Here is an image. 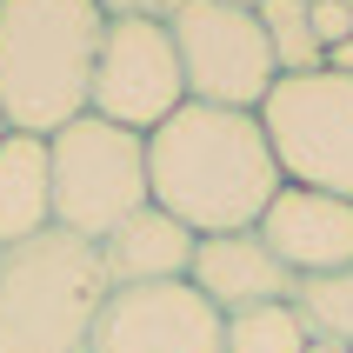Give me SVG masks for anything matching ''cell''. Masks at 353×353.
Masks as SVG:
<instances>
[{
    "label": "cell",
    "mask_w": 353,
    "mask_h": 353,
    "mask_svg": "<svg viewBox=\"0 0 353 353\" xmlns=\"http://www.w3.org/2000/svg\"><path fill=\"white\" fill-rule=\"evenodd\" d=\"M280 187L287 180H280V160L267 147L260 114L187 100L167 127L147 134V194L194 240L260 227V214L274 207Z\"/></svg>",
    "instance_id": "cell-1"
},
{
    "label": "cell",
    "mask_w": 353,
    "mask_h": 353,
    "mask_svg": "<svg viewBox=\"0 0 353 353\" xmlns=\"http://www.w3.org/2000/svg\"><path fill=\"white\" fill-rule=\"evenodd\" d=\"M100 34L94 0H0V114L14 134L54 140L94 107Z\"/></svg>",
    "instance_id": "cell-2"
},
{
    "label": "cell",
    "mask_w": 353,
    "mask_h": 353,
    "mask_svg": "<svg viewBox=\"0 0 353 353\" xmlns=\"http://www.w3.org/2000/svg\"><path fill=\"white\" fill-rule=\"evenodd\" d=\"M107 294L100 247L67 227L0 247V353H87Z\"/></svg>",
    "instance_id": "cell-3"
},
{
    "label": "cell",
    "mask_w": 353,
    "mask_h": 353,
    "mask_svg": "<svg viewBox=\"0 0 353 353\" xmlns=\"http://www.w3.org/2000/svg\"><path fill=\"white\" fill-rule=\"evenodd\" d=\"M47 167H54V227L80 240H107L114 227L154 207L147 194V140L114 127V120L80 114L74 127H60L47 140Z\"/></svg>",
    "instance_id": "cell-4"
},
{
    "label": "cell",
    "mask_w": 353,
    "mask_h": 353,
    "mask_svg": "<svg viewBox=\"0 0 353 353\" xmlns=\"http://www.w3.org/2000/svg\"><path fill=\"white\" fill-rule=\"evenodd\" d=\"M260 127L287 187L353 200V80L340 74H280L260 100Z\"/></svg>",
    "instance_id": "cell-5"
},
{
    "label": "cell",
    "mask_w": 353,
    "mask_h": 353,
    "mask_svg": "<svg viewBox=\"0 0 353 353\" xmlns=\"http://www.w3.org/2000/svg\"><path fill=\"white\" fill-rule=\"evenodd\" d=\"M167 34H174V54H180L187 100L260 114V100L274 94L280 67H274V47H267V27H260L254 7L180 0L174 14H167Z\"/></svg>",
    "instance_id": "cell-6"
},
{
    "label": "cell",
    "mask_w": 353,
    "mask_h": 353,
    "mask_svg": "<svg viewBox=\"0 0 353 353\" xmlns=\"http://www.w3.org/2000/svg\"><path fill=\"white\" fill-rule=\"evenodd\" d=\"M187 107V80L167 20H107L94 54V120H114L127 134H154Z\"/></svg>",
    "instance_id": "cell-7"
},
{
    "label": "cell",
    "mask_w": 353,
    "mask_h": 353,
    "mask_svg": "<svg viewBox=\"0 0 353 353\" xmlns=\"http://www.w3.org/2000/svg\"><path fill=\"white\" fill-rule=\"evenodd\" d=\"M87 353H227V314L194 280L114 287Z\"/></svg>",
    "instance_id": "cell-8"
},
{
    "label": "cell",
    "mask_w": 353,
    "mask_h": 353,
    "mask_svg": "<svg viewBox=\"0 0 353 353\" xmlns=\"http://www.w3.org/2000/svg\"><path fill=\"white\" fill-rule=\"evenodd\" d=\"M254 234L267 240V254L294 280L347 274L353 267V200L314 194V187H280Z\"/></svg>",
    "instance_id": "cell-9"
},
{
    "label": "cell",
    "mask_w": 353,
    "mask_h": 353,
    "mask_svg": "<svg viewBox=\"0 0 353 353\" xmlns=\"http://www.w3.org/2000/svg\"><path fill=\"white\" fill-rule=\"evenodd\" d=\"M200 294L214 300L220 314H240V307H267V300H294L300 280L267 254V240L247 227V234H214L194 247V274H187Z\"/></svg>",
    "instance_id": "cell-10"
},
{
    "label": "cell",
    "mask_w": 353,
    "mask_h": 353,
    "mask_svg": "<svg viewBox=\"0 0 353 353\" xmlns=\"http://www.w3.org/2000/svg\"><path fill=\"white\" fill-rule=\"evenodd\" d=\"M194 247L200 240L160 207H140L127 227L100 240V267L107 287H160V280H187L194 274Z\"/></svg>",
    "instance_id": "cell-11"
},
{
    "label": "cell",
    "mask_w": 353,
    "mask_h": 353,
    "mask_svg": "<svg viewBox=\"0 0 353 353\" xmlns=\"http://www.w3.org/2000/svg\"><path fill=\"white\" fill-rule=\"evenodd\" d=\"M54 227V167L47 140L7 134L0 140V247H20Z\"/></svg>",
    "instance_id": "cell-12"
},
{
    "label": "cell",
    "mask_w": 353,
    "mask_h": 353,
    "mask_svg": "<svg viewBox=\"0 0 353 353\" xmlns=\"http://www.w3.org/2000/svg\"><path fill=\"white\" fill-rule=\"evenodd\" d=\"M227 353H307V320L294 300L240 307L227 314Z\"/></svg>",
    "instance_id": "cell-13"
},
{
    "label": "cell",
    "mask_w": 353,
    "mask_h": 353,
    "mask_svg": "<svg viewBox=\"0 0 353 353\" xmlns=\"http://www.w3.org/2000/svg\"><path fill=\"white\" fill-rule=\"evenodd\" d=\"M254 14H260V27H267V47H274L280 74H320V67H327V47L314 40L307 0H260Z\"/></svg>",
    "instance_id": "cell-14"
},
{
    "label": "cell",
    "mask_w": 353,
    "mask_h": 353,
    "mask_svg": "<svg viewBox=\"0 0 353 353\" xmlns=\"http://www.w3.org/2000/svg\"><path fill=\"white\" fill-rule=\"evenodd\" d=\"M294 307H300V320H307V340H340V347H353V267L347 274L300 280Z\"/></svg>",
    "instance_id": "cell-15"
},
{
    "label": "cell",
    "mask_w": 353,
    "mask_h": 353,
    "mask_svg": "<svg viewBox=\"0 0 353 353\" xmlns=\"http://www.w3.org/2000/svg\"><path fill=\"white\" fill-rule=\"evenodd\" d=\"M307 20H314V40H320V47L353 40V14L340 7V0H307Z\"/></svg>",
    "instance_id": "cell-16"
},
{
    "label": "cell",
    "mask_w": 353,
    "mask_h": 353,
    "mask_svg": "<svg viewBox=\"0 0 353 353\" xmlns=\"http://www.w3.org/2000/svg\"><path fill=\"white\" fill-rule=\"evenodd\" d=\"M107 20H167L180 0H94Z\"/></svg>",
    "instance_id": "cell-17"
},
{
    "label": "cell",
    "mask_w": 353,
    "mask_h": 353,
    "mask_svg": "<svg viewBox=\"0 0 353 353\" xmlns=\"http://www.w3.org/2000/svg\"><path fill=\"white\" fill-rule=\"evenodd\" d=\"M307 353H353V347H340V340H307Z\"/></svg>",
    "instance_id": "cell-18"
},
{
    "label": "cell",
    "mask_w": 353,
    "mask_h": 353,
    "mask_svg": "<svg viewBox=\"0 0 353 353\" xmlns=\"http://www.w3.org/2000/svg\"><path fill=\"white\" fill-rule=\"evenodd\" d=\"M227 7H260V0H227Z\"/></svg>",
    "instance_id": "cell-19"
},
{
    "label": "cell",
    "mask_w": 353,
    "mask_h": 353,
    "mask_svg": "<svg viewBox=\"0 0 353 353\" xmlns=\"http://www.w3.org/2000/svg\"><path fill=\"white\" fill-rule=\"evenodd\" d=\"M7 134H14V127H7V114H0V140H7Z\"/></svg>",
    "instance_id": "cell-20"
},
{
    "label": "cell",
    "mask_w": 353,
    "mask_h": 353,
    "mask_svg": "<svg viewBox=\"0 0 353 353\" xmlns=\"http://www.w3.org/2000/svg\"><path fill=\"white\" fill-rule=\"evenodd\" d=\"M340 7H347V14H353V0H340Z\"/></svg>",
    "instance_id": "cell-21"
}]
</instances>
